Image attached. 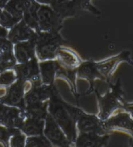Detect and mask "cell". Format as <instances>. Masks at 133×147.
<instances>
[{"instance_id":"10","label":"cell","mask_w":133,"mask_h":147,"mask_svg":"<svg viewBox=\"0 0 133 147\" xmlns=\"http://www.w3.org/2000/svg\"><path fill=\"white\" fill-rule=\"evenodd\" d=\"M76 123L78 129L81 132H94L101 135L105 132L104 126L101 121L96 117L84 113L82 111L78 115Z\"/></svg>"},{"instance_id":"9","label":"cell","mask_w":133,"mask_h":147,"mask_svg":"<svg viewBox=\"0 0 133 147\" xmlns=\"http://www.w3.org/2000/svg\"><path fill=\"white\" fill-rule=\"evenodd\" d=\"M57 93L56 89L53 84L34 85L24 97L26 106L44 102Z\"/></svg>"},{"instance_id":"22","label":"cell","mask_w":133,"mask_h":147,"mask_svg":"<svg viewBox=\"0 0 133 147\" xmlns=\"http://www.w3.org/2000/svg\"><path fill=\"white\" fill-rule=\"evenodd\" d=\"M97 65L90 62L83 63L78 69V74L80 77L92 80L99 75Z\"/></svg>"},{"instance_id":"26","label":"cell","mask_w":133,"mask_h":147,"mask_svg":"<svg viewBox=\"0 0 133 147\" xmlns=\"http://www.w3.org/2000/svg\"><path fill=\"white\" fill-rule=\"evenodd\" d=\"M16 75L12 71H6L0 74V85H9L14 82Z\"/></svg>"},{"instance_id":"24","label":"cell","mask_w":133,"mask_h":147,"mask_svg":"<svg viewBox=\"0 0 133 147\" xmlns=\"http://www.w3.org/2000/svg\"><path fill=\"white\" fill-rule=\"evenodd\" d=\"M27 146H51V143L49 139L43 135H38L33 137H30L27 139Z\"/></svg>"},{"instance_id":"15","label":"cell","mask_w":133,"mask_h":147,"mask_svg":"<svg viewBox=\"0 0 133 147\" xmlns=\"http://www.w3.org/2000/svg\"><path fill=\"white\" fill-rule=\"evenodd\" d=\"M51 5L62 19L75 15L81 9L75 0H53Z\"/></svg>"},{"instance_id":"37","label":"cell","mask_w":133,"mask_h":147,"mask_svg":"<svg viewBox=\"0 0 133 147\" xmlns=\"http://www.w3.org/2000/svg\"><path fill=\"white\" fill-rule=\"evenodd\" d=\"M0 146H1V145H0Z\"/></svg>"},{"instance_id":"21","label":"cell","mask_w":133,"mask_h":147,"mask_svg":"<svg viewBox=\"0 0 133 147\" xmlns=\"http://www.w3.org/2000/svg\"><path fill=\"white\" fill-rule=\"evenodd\" d=\"M40 6L39 3L34 0L31 5L24 11L22 18L27 25L36 31H39L37 12Z\"/></svg>"},{"instance_id":"20","label":"cell","mask_w":133,"mask_h":147,"mask_svg":"<svg viewBox=\"0 0 133 147\" xmlns=\"http://www.w3.org/2000/svg\"><path fill=\"white\" fill-rule=\"evenodd\" d=\"M48 103L42 102L36 104L27 105L24 109L26 118L45 120L48 113H47V107Z\"/></svg>"},{"instance_id":"33","label":"cell","mask_w":133,"mask_h":147,"mask_svg":"<svg viewBox=\"0 0 133 147\" xmlns=\"http://www.w3.org/2000/svg\"><path fill=\"white\" fill-rule=\"evenodd\" d=\"M5 94V90L3 88H0V98L4 96Z\"/></svg>"},{"instance_id":"32","label":"cell","mask_w":133,"mask_h":147,"mask_svg":"<svg viewBox=\"0 0 133 147\" xmlns=\"http://www.w3.org/2000/svg\"><path fill=\"white\" fill-rule=\"evenodd\" d=\"M9 0H0V8H2V7H4L6 5Z\"/></svg>"},{"instance_id":"16","label":"cell","mask_w":133,"mask_h":147,"mask_svg":"<svg viewBox=\"0 0 133 147\" xmlns=\"http://www.w3.org/2000/svg\"><path fill=\"white\" fill-rule=\"evenodd\" d=\"M109 137L108 136H101L94 132L81 134L76 138V146H101L107 143Z\"/></svg>"},{"instance_id":"35","label":"cell","mask_w":133,"mask_h":147,"mask_svg":"<svg viewBox=\"0 0 133 147\" xmlns=\"http://www.w3.org/2000/svg\"><path fill=\"white\" fill-rule=\"evenodd\" d=\"M2 72V70H1V68H0V72Z\"/></svg>"},{"instance_id":"7","label":"cell","mask_w":133,"mask_h":147,"mask_svg":"<svg viewBox=\"0 0 133 147\" xmlns=\"http://www.w3.org/2000/svg\"><path fill=\"white\" fill-rule=\"evenodd\" d=\"M14 70L18 79L24 81L31 80L34 85H40V68L36 57L28 62L15 66Z\"/></svg>"},{"instance_id":"5","label":"cell","mask_w":133,"mask_h":147,"mask_svg":"<svg viewBox=\"0 0 133 147\" xmlns=\"http://www.w3.org/2000/svg\"><path fill=\"white\" fill-rule=\"evenodd\" d=\"M26 118L24 110L4 106L0 102V124L7 128L20 129Z\"/></svg>"},{"instance_id":"17","label":"cell","mask_w":133,"mask_h":147,"mask_svg":"<svg viewBox=\"0 0 133 147\" xmlns=\"http://www.w3.org/2000/svg\"><path fill=\"white\" fill-rule=\"evenodd\" d=\"M34 0H9L5 6V11L11 15L21 20L24 11Z\"/></svg>"},{"instance_id":"31","label":"cell","mask_w":133,"mask_h":147,"mask_svg":"<svg viewBox=\"0 0 133 147\" xmlns=\"http://www.w3.org/2000/svg\"><path fill=\"white\" fill-rule=\"evenodd\" d=\"M53 0H35L37 3H40L42 4H51Z\"/></svg>"},{"instance_id":"29","label":"cell","mask_w":133,"mask_h":147,"mask_svg":"<svg viewBox=\"0 0 133 147\" xmlns=\"http://www.w3.org/2000/svg\"><path fill=\"white\" fill-rule=\"evenodd\" d=\"M11 136V134L9 128H5L2 126H0V141L3 142L4 144H7Z\"/></svg>"},{"instance_id":"18","label":"cell","mask_w":133,"mask_h":147,"mask_svg":"<svg viewBox=\"0 0 133 147\" xmlns=\"http://www.w3.org/2000/svg\"><path fill=\"white\" fill-rule=\"evenodd\" d=\"M58 67V63L53 61H47L41 63L39 65L40 77L42 79V82L44 84H53Z\"/></svg>"},{"instance_id":"1","label":"cell","mask_w":133,"mask_h":147,"mask_svg":"<svg viewBox=\"0 0 133 147\" xmlns=\"http://www.w3.org/2000/svg\"><path fill=\"white\" fill-rule=\"evenodd\" d=\"M49 111L56 123L62 128L70 142L77 138L76 121L81 110L66 104L59 97L58 93L50 98Z\"/></svg>"},{"instance_id":"12","label":"cell","mask_w":133,"mask_h":147,"mask_svg":"<svg viewBox=\"0 0 133 147\" xmlns=\"http://www.w3.org/2000/svg\"><path fill=\"white\" fill-rule=\"evenodd\" d=\"M35 35L30 40L20 42L16 44L14 47V53L17 61L23 63L28 62L35 57Z\"/></svg>"},{"instance_id":"4","label":"cell","mask_w":133,"mask_h":147,"mask_svg":"<svg viewBox=\"0 0 133 147\" xmlns=\"http://www.w3.org/2000/svg\"><path fill=\"white\" fill-rule=\"evenodd\" d=\"M26 81L19 80L12 85L5 96L0 98V102L11 106L18 107L21 109L26 108L24 92Z\"/></svg>"},{"instance_id":"25","label":"cell","mask_w":133,"mask_h":147,"mask_svg":"<svg viewBox=\"0 0 133 147\" xmlns=\"http://www.w3.org/2000/svg\"><path fill=\"white\" fill-rule=\"evenodd\" d=\"M19 21V19L11 15L6 11H2L0 14V24L5 28H12Z\"/></svg>"},{"instance_id":"6","label":"cell","mask_w":133,"mask_h":147,"mask_svg":"<svg viewBox=\"0 0 133 147\" xmlns=\"http://www.w3.org/2000/svg\"><path fill=\"white\" fill-rule=\"evenodd\" d=\"M44 126V132L51 143L59 146H68L70 141L61 130L60 126L54 120L51 115H47Z\"/></svg>"},{"instance_id":"13","label":"cell","mask_w":133,"mask_h":147,"mask_svg":"<svg viewBox=\"0 0 133 147\" xmlns=\"http://www.w3.org/2000/svg\"><path fill=\"white\" fill-rule=\"evenodd\" d=\"M33 29L27 25L23 19L12 28L8 34L9 40L13 44H17L20 42L30 40L35 35Z\"/></svg>"},{"instance_id":"34","label":"cell","mask_w":133,"mask_h":147,"mask_svg":"<svg viewBox=\"0 0 133 147\" xmlns=\"http://www.w3.org/2000/svg\"><path fill=\"white\" fill-rule=\"evenodd\" d=\"M1 12H2V11H1V10H0V14H1Z\"/></svg>"},{"instance_id":"19","label":"cell","mask_w":133,"mask_h":147,"mask_svg":"<svg viewBox=\"0 0 133 147\" xmlns=\"http://www.w3.org/2000/svg\"><path fill=\"white\" fill-rule=\"evenodd\" d=\"M44 126V120L27 118L20 129L28 136H38L43 134Z\"/></svg>"},{"instance_id":"8","label":"cell","mask_w":133,"mask_h":147,"mask_svg":"<svg viewBox=\"0 0 133 147\" xmlns=\"http://www.w3.org/2000/svg\"><path fill=\"white\" fill-rule=\"evenodd\" d=\"M103 126L105 129H117L126 131L133 136V117L130 112H118L107 120Z\"/></svg>"},{"instance_id":"14","label":"cell","mask_w":133,"mask_h":147,"mask_svg":"<svg viewBox=\"0 0 133 147\" xmlns=\"http://www.w3.org/2000/svg\"><path fill=\"white\" fill-rule=\"evenodd\" d=\"M16 58L13 53V43L5 38L0 39V68L3 71L14 67Z\"/></svg>"},{"instance_id":"2","label":"cell","mask_w":133,"mask_h":147,"mask_svg":"<svg viewBox=\"0 0 133 147\" xmlns=\"http://www.w3.org/2000/svg\"><path fill=\"white\" fill-rule=\"evenodd\" d=\"M35 50L41 60L51 59L56 57V52L62 45V39L58 31H36Z\"/></svg>"},{"instance_id":"27","label":"cell","mask_w":133,"mask_h":147,"mask_svg":"<svg viewBox=\"0 0 133 147\" xmlns=\"http://www.w3.org/2000/svg\"><path fill=\"white\" fill-rule=\"evenodd\" d=\"M11 140V145L12 146H24L25 145L26 136L20 132L13 136Z\"/></svg>"},{"instance_id":"28","label":"cell","mask_w":133,"mask_h":147,"mask_svg":"<svg viewBox=\"0 0 133 147\" xmlns=\"http://www.w3.org/2000/svg\"><path fill=\"white\" fill-rule=\"evenodd\" d=\"M79 5L80 6L81 9L89 10V11L98 14L99 12L95 7H93L90 3V0H75Z\"/></svg>"},{"instance_id":"11","label":"cell","mask_w":133,"mask_h":147,"mask_svg":"<svg viewBox=\"0 0 133 147\" xmlns=\"http://www.w3.org/2000/svg\"><path fill=\"white\" fill-rule=\"evenodd\" d=\"M122 94L120 88L114 89L111 92L108 93L101 101L100 117L102 120L107 119L114 109L122 107L120 104L121 95Z\"/></svg>"},{"instance_id":"23","label":"cell","mask_w":133,"mask_h":147,"mask_svg":"<svg viewBox=\"0 0 133 147\" xmlns=\"http://www.w3.org/2000/svg\"><path fill=\"white\" fill-rule=\"evenodd\" d=\"M56 56H57L60 62L66 67H75L78 64L77 57L70 51L58 48Z\"/></svg>"},{"instance_id":"36","label":"cell","mask_w":133,"mask_h":147,"mask_svg":"<svg viewBox=\"0 0 133 147\" xmlns=\"http://www.w3.org/2000/svg\"><path fill=\"white\" fill-rule=\"evenodd\" d=\"M132 139H133V136H132Z\"/></svg>"},{"instance_id":"3","label":"cell","mask_w":133,"mask_h":147,"mask_svg":"<svg viewBox=\"0 0 133 147\" xmlns=\"http://www.w3.org/2000/svg\"><path fill=\"white\" fill-rule=\"evenodd\" d=\"M39 31L55 32L61 28L62 18L51 7L40 5L37 12Z\"/></svg>"},{"instance_id":"30","label":"cell","mask_w":133,"mask_h":147,"mask_svg":"<svg viewBox=\"0 0 133 147\" xmlns=\"http://www.w3.org/2000/svg\"><path fill=\"white\" fill-rule=\"evenodd\" d=\"M7 35H8V32L7 29L3 26H0V39L5 38Z\"/></svg>"}]
</instances>
